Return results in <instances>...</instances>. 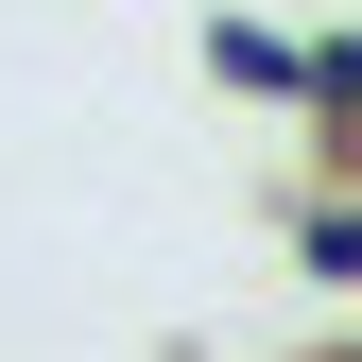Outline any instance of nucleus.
<instances>
[{
	"label": "nucleus",
	"mask_w": 362,
	"mask_h": 362,
	"mask_svg": "<svg viewBox=\"0 0 362 362\" xmlns=\"http://www.w3.org/2000/svg\"><path fill=\"white\" fill-rule=\"evenodd\" d=\"M207 86H242V104H293V35H276V18H207Z\"/></svg>",
	"instance_id": "1"
},
{
	"label": "nucleus",
	"mask_w": 362,
	"mask_h": 362,
	"mask_svg": "<svg viewBox=\"0 0 362 362\" xmlns=\"http://www.w3.org/2000/svg\"><path fill=\"white\" fill-rule=\"evenodd\" d=\"M345 86H362V35H345V18H328V35H293V121H310V139L345 121Z\"/></svg>",
	"instance_id": "2"
},
{
	"label": "nucleus",
	"mask_w": 362,
	"mask_h": 362,
	"mask_svg": "<svg viewBox=\"0 0 362 362\" xmlns=\"http://www.w3.org/2000/svg\"><path fill=\"white\" fill-rule=\"evenodd\" d=\"M293 276H310V293H345V276H362V207H345V190H310V207H293Z\"/></svg>",
	"instance_id": "3"
}]
</instances>
